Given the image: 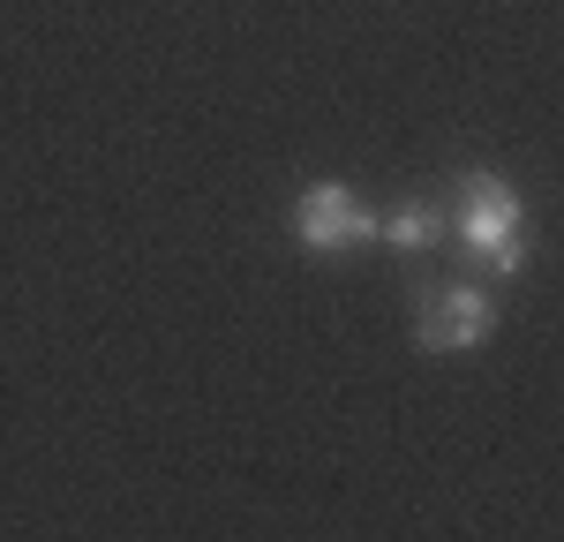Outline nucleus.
Instances as JSON below:
<instances>
[{"label":"nucleus","mask_w":564,"mask_h":542,"mask_svg":"<svg viewBox=\"0 0 564 542\" xmlns=\"http://www.w3.org/2000/svg\"><path fill=\"white\" fill-rule=\"evenodd\" d=\"M294 241L308 257H347V249H369L384 241V212L361 204L347 181H308L294 196Z\"/></svg>","instance_id":"f03ea898"},{"label":"nucleus","mask_w":564,"mask_h":542,"mask_svg":"<svg viewBox=\"0 0 564 542\" xmlns=\"http://www.w3.org/2000/svg\"><path fill=\"white\" fill-rule=\"evenodd\" d=\"M497 332V294L467 286V279H436L414 294V347L422 355H475Z\"/></svg>","instance_id":"7ed1b4c3"},{"label":"nucleus","mask_w":564,"mask_h":542,"mask_svg":"<svg viewBox=\"0 0 564 542\" xmlns=\"http://www.w3.org/2000/svg\"><path fill=\"white\" fill-rule=\"evenodd\" d=\"M384 241L406 249V257L436 249V241H444V204H430V196H399V204L384 212Z\"/></svg>","instance_id":"20e7f679"},{"label":"nucleus","mask_w":564,"mask_h":542,"mask_svg":"<svg viewBox=\"0 0 564 542\" xmlns=\"http://www.w3.org/2000/svg\"><path fill=\"white\" fill-rule=\"evenodd\" d=\"M444 234L467 249V264L481 279H520L527 271V196L505 174H459L452 188V212H444Z\"/></svg>","instance_id":"f257e3e1"}]
</instances>
